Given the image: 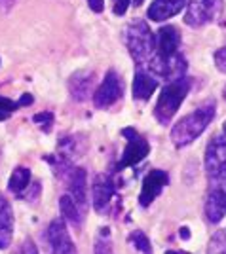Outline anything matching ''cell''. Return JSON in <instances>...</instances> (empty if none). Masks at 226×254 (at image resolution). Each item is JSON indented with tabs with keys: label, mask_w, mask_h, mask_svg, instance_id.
I'll list each match as a JSON object with an SVG mask.
<instances>
[{
	"label": "cell",
	"mask_w": 226,
	"mask_h": 254,
	"mask_svg": "<svg viewBox=\"0 0 226 254\" xmlns=\"http://www.w3.org/2000/svg\"><path fill=\"white\" fill-rule=\"evenodd\" d=\"M217 114V103L213 99L205 101L204 105H200L194 112L188 116L181 118L171 129V140L177 148H183L192 144L196 138L204 133L207 126L213 122Z\"/></svg>",
	"instance_id": "cell-1"
},
{
	"label": "cell",
	"mask_w": 226,
	"mask_h": 254,
	"mask_svg": "<svg viewBox=\"0 0 226 254\" xmlns=\"http://www.w3.org/2000/svg\"><path fill=\"white\" fill-rule=\"evenodd\" d=\"M124 42L139 68H145L149 64V61L156 53V46H158V40H156L154 32L151 31L149 23L143 19H133L126 27Z\"/></svg>",
	"instance_id": "cell-2"
},
{
	"label": "cell",
	"mask_w": 226,
	"mask_h": 254,
	"mask_svg": "<svg viewBox=\"0 0 226 254\" xmlns=\"http://www.w3.org/2000/svg\"><path fill=\"white\" fill-rule=\"evenodd\" d=\"M207 195H205V216L211 224L221 222L226 216V161L207 171Z\"/></svg>",
	"instance_id": "cell-3"
},
{
	"label": "cell",
	"mask_w": 226,
	"mask_h": 254,
	"mask_svg": "<svg viewBox=\"0 0 226 254\" xmlns=\"http://www.w3.org/2000/svg\"><path fill=\"white\" fill-rule=\"evenodd\" d=\"M188 91H190V80L184 76L165 84V87L161 89L160 97H158V103L154 106V118L158 120V124L167 126L171 122L173 116L177 114V110L184 103Z\"/></svg>",
	"instance_id": "cell-4"
},
{
	"label": "cell",
	"mask_w": 226,
	"mask_h": 254,
	"mask_svg": "<svg viewBox=\"0 0 226 254\" xmlns=\"http://www.w3.org/2000/svg\"><path fill=\"white\" fill-rule=\"evenodd\" d=\"M122 137L128 138V144H126V150H124V154H122L120 161L116 163V171H124V169H128V167H135V165L141 163L143 159L149 156V152H151L149 140L143 137L141 133H137L133 127L122 129Z\"/></svg>",
	"instance_id": "cell-5"
},
{
	"label": "cell",
	"mask_w": 226,
	"mask_h": 254,
	"mask_svg": "<svg viewBox=\"0 0 226 254\" xmlns=\"http://www.w3.org/2000/svg\"><path fill=\"white\" fill-rule=\"evenodd\" d=\"M225 2L223 0H192L186 6V13H184V23L188 27L200 29L204 25L217 21V17L221 15Z\"/></svg>",
	"instance_id": "cell-6"
},
{
	"label": "cell",
	"mask_w": 226,
	"mask_h": 254,
	"mask_svg": "<svg viewBox=\"0 0 226 254\" xmlns=\"http://www.w3.org/2000/svg\"><path fill=\"white\" fill-rule=\"evenodd\" d=\"M122 93H124L122 78L114 70H108L105 80L93 93V105L97 108H110L118 99H122Z\"/></svg>",
	"instance_id": "cell-7"
},
{
	"label": "cell",
	"mask_w": 226,
	"mask_h": 254,
	"mask_svg": "<svg viewBox=\"0 0 226 254\" xmlns=\"http://www.w3.org/2000/svg\"><path fill=\"white\" fill-rule=\"evenodd\" d=\"M46 239L52 249V254H76V247L71 239V233L67 232V224L63 218H57L48 226Z\"/></svg>",
	"instance_id": "cell-8"
},
{
	"label": "cell",
	"mask_w": 226,
	"mask_h": 254,
	"mask_svg": "<svg viewBox=\"0 0 226 254\" xmlns=\"http://www.w3.org/2000/svg\"><path fill=\"white\" fill-rule=\"evenodd\" d=\"M91 195H93V209L99 214H105L110 211L112 199L116 197V184L110 175H101L97 177L91 188Z\"/></svg>",
	"instance_id": "cell-9"
},
{
	"label": "cell",
	"mask_w": 226,
	"mask_h": 254,
	"mask_svg": "<svg viewBox=\"0 0 226 254\" xmlns=\"http://www.w3.org/2000/svg\"><path fill=\"white\" fill-rule=\"evenodd\" d=\"M67 182L69 195L76 201L78 207H86L87 203V175L80 167H69L63 175L59 177Z\"/></svg>",
	"instance_id": "cell-10"
},
{
	"label": "cell",
	"mask_w": 226,
	"mask_h": 254,
	"mask_svg": "<svg viewBox=\"0 0 226 254\" xmlns=\"http://www.w3.org/2000/svg\"><path fill=\"white\" fill-rule=\"evenodd\" d=\"M169 184V175L161 169L151 171L145 180H143V188H141L139 203L141 207H149L151 203H154V199L160 195L163 188Z\"/></svg>",
	"instance_id": "cell-11"
},
{
	"label": "cell",
	"mask_w": 226,
	"mask_h": 254,
	"mask_svg": "<svg viewBox=\"0 0 226 254\" xmlns=\"http://www.w3.org/2000/svg\"><path fill=\"white\" fill-rule=\"evenodd\" d=\"M188 0H152L151 8H149V19L156 23L167 21L173 15H177L179 11L186 6Z\"/></svg>",
	"instance_id": "cell-12"
},
{
	"label": "cell",
	"mask_w": 226,
	"mask_h": 254,
	"mask_svg": "<svg viewBox=\"0 0 226 254\" xmlns=\"http://www.w3.org/2000/svg\"><path fill=\"white\" fill-rule=\"evenodd\" d=\"M93 82H95V72L93 70H78V72H75L69 80V91H71L73 99L78 101V103L86 101L89 93H91Z\"/></svg>",
	"instance_id": "cell-13"
},
{
	"label": "cell",
	"mask_w": 226,
	"mask_h": 254,
	"mask_svg": "<svg viewBox=\"0 0 226 254\" xmlns=\"http://www.w3.org/2000/svg\"><path fill=\"white\" fill-rule=\"evenodd\" d=\"M156 87H158L156 78H154L149 70L137 66L135 76H133V99H137V101H147V99H151V95L156 91Z\"/></svg>",
	"instance_id": "cell-14"
},
{
	"label": "cell",
	"mask_w": 226,
	"mask_h": 254,
	"mask_svg": "<svg viewBox=\"0 0 226 254\" xmlns=\"http://www.w3.org/2000/svg\"><path fill=\"white\" fill-rule=\"evenodd\" d=\"M13 235V211L8 199L0 193V251L8 249Z\"/></svg>",
	"instance_id": "cell-15"
},
{
	"label": "cell",
	"mask_w": 226,
	"mask_h": 254,
	"mask_svg": "<svg viewBox=\"0 0 226 254\" xmlns=\"http://www.w3.org/2000/svg\"><path fill=\"white\" fill-rule=\"evenodd\" d=\"M59 211H61V216H63L65 222H69L73 228H80L82 226V212H80V207L76 205V201L65 193L59 199Z\"/></svg>",
	"instance_id": "cell-16"
},
{
	"label": "cell",
	"mask_w": 226,
	"mask_h": 254,
	"mask_svg": "<svg viewBox=\"0 0 226 254\" xmlns=\"http://www.w3.org/2000/svg\"><path fill=\"white\" fill-rule=\"evenodd\" d=\"M29 182H31V171L27 169V167H17V169H13V173H11L10 182H8V190L13 195L21 197L23 191L29 188Z\"/></svg>",
	"instance_id": "cell-17"
},
{
	"label": "cell",
	"mask_w": 226,
	"mask_h": 254,
	"mask_svg": "<svg viewBox=\"0 0 226 254\" xmlns=\"http://www.w3.org/2000/svg\"><path fill=\"white\" fill-rule=\"evenodd\" d=\"M129 245H133L137 251H141L143 254H152V245L149 241V237H147V233H143L141 230L137 232H131L128 237Z\"/></svg>",
	"instance_id": "cell-18"
},
{
	"label": "cell",
	"mask_w": 226,
	"mask_h": 254,
	"mask_svg": "<svg viewBox=\"0 0 226 254\" xmlns=\"http://www.w3.org/2000/svg\"><path fill=\"white\" fill-rule=\"evenodd\" d=\"M95 254H114L112 243H110V230L101 228L95 239Z\"/></svg>",
	"instance_id": "cell-19"
},
{
	"label": "cell",
	"mask_w": 226,
	"mask_h": 254,
	"mask_svg": "<svg viewBox=\"0 0 226 254\" xmlns=\"http://www.w3.org/2000/svg\"><path fill=\"white\" fill-rule=\"evenodd\" d=\"M207 254H226V228L217 232L211 241H209V251Z\"/></svg>",
	"instance_id": "cell-20"
},
{
	"label": "cell",
	"mask_w": 226,
	"mask_h": 254,
	"mask_svg": "<svg viewBox=\"0 0 226 254\" xmlns=\"http://www.w3.org/2000/svg\"><path fill=\"white\" fill-rule=\"evenodd\" d=\"M21 101H11L8 97H2L0 95V122H4V120H8V118L17 110V108H21Z\"/></svg>",
	"instance_id": "cell-21"
},
{
	"label": "cell",
	"mask_w": 226,
	"mask_h": 254,
	"mask_svg": "<svg viewBox=\"0 0 226 254\" xmlns=\"http://www.w3.org/2000/svg\"><path fill=\"white\" fill-rule=\"evenodd\" d=\"M11 254H38V249H36V245H34L31 237H27V239H23L21 243L13 249Z\"/></svg>",
	"instance_id": "cell-22"
},
{
	"label": "cell",
	"mask_w": 226,
	"mask_h": 254,
	"mask_svg": "<svg viewBox=\"0 0 226 254\" xmlns=\"http://www.w3.org/2000/svg\"><path fill=\"white\" fill-rule=\"evenodd\" d=\"M32 120L42 126V131H46V133L52 131V126H54V114L52 112H40V114H36Z\"/></svg>",
	"instance_id": "cell-23"
},
{
	"label": "cell",
	"mask_w": 226,
	"mask_h": 254,
	"mask_svg": "<svg viewBox=\"0 0 226 254\" xmlns=\"http://www.w3.org/2000/svg\"><path fill=\"white\" fill-rule=\"evenodd\" d=\"M215 64L221 72H226V46L215 52Z\"/></svg>",
	"instance_id": "cell-24"
},
{
	"label": "cell",
	"mask_w": 226,
	"mask_h": 254,
	"mask_svg": "<svg viewBox=\"0 0 226 254\" xmlns=\"http://www.w3.org/2000/svg\"><path fill=\"white\" fill-rule=\"evenodd\" d=\"M131 0H116V4H114V13L116 15H124L126 11H128V6Z\"/></svg>",
	"instance_id": "cell-25"
},
{
	"label": "cell",
	"mask_w": 226,
	"mask_h": 254,
	"mask_svg": "<svg viewBox=\"0 0 226 254\" xmlns=\"http://www.w3.org/2000/svg\"><path fill=\"white\" fill-rule=\"evenodd\" d=\"M15 4L17 0H0V13H8Z\"/></svg>",
	"instance_id": "cell-26"
},
{
	"label": "cell",
	"mask_w": 226,
	"mask_h": 254,
	"mask_svg": "<svg viewBox=\"0 0 226 254\" xmlns=\"http://www.w3.org/2000/svg\"><path fill=\"white\" fill-rule=\"evenodd\" d=\"M87 4H89V8L95 11V13H101L103 11V0H87Z\"/></svg>",
	"instance_id": "cell-27"
},
{
	"label": "cell",
	"mask_w": 226,
	"mask_h": 254,
	"mask_svg": "<svg viewBox=\"0 0 226 254\" xmlns=\"http://www.w3.org/2000/svg\"><path fill=\"white\" fill-rule=\"evenodd\" d=\"M181 233H183V239H188V237H190V235H188V228H183Z\"/></svg>",
	"instance_id": "cell-28"
},
{
	"label": "cell",
	"mask_w": 226,
	"mask_h": 254,
	"mask_svg": "<svg viewBox=\"0 0 226 254\" xmlns=\"http://www.w3.org/2000/svg\"><path fill=\"white\" fill-rule=\"evenodd\" d=\"M165 254H190V253H184V251H167Z\"/></svg>",
	"instance_id": "cell-29"
},
{
	"label": "cell",
	"mask_w": 226,
	"mask_h": 254,
	"mask_svg": "<svg viewBox=\"0 0 226 254\" xmlns=\"http://www.w3.org/2000/svg\"><path fill=\"white\" fill-rule=\"evenodd\" d=\"M143 2H145V0H133V6H141Z\"/></svg>",
	"instance_id": "cell-30"
},
{
	"label": "cell",
	"mask_w": 226,
	"mask_h": 254,
	"mask_svg": "<svg viewBox=\"0 0 226 254\" xmlns=\"http://www.w3.org/2000/svg\"><path fill=\"white\" fill-rule=\"evenodd\" d=\"M223 135H226V122H225V126H223Z\"/></svg>",
	"instance_id": "cell-31"
},
{
	"label": "cell",
	"mask_w": 226,
	"mask_h": 254,
	"mask_svg": "<svg viewBox=\"0 0 226 254\" xmlns=\"http://www.w3.org/2000/svg\"><path fill=\"white\" fill-rule=\"evenodd\" d=\"M223 95H225V99H226V85H225V89H223Z\"/></svg>",
	"instance_id": "cell-32"
}]
</instances>
